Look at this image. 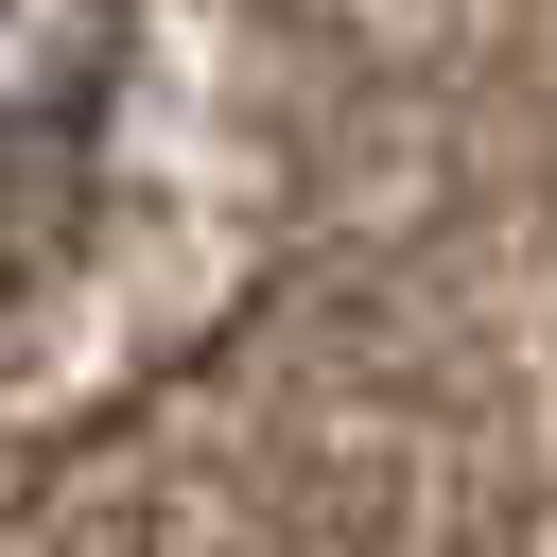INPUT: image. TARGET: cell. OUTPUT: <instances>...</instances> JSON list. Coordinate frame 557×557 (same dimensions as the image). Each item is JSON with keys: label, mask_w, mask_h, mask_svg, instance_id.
Masks as SVG:
<instances>
[{"label": "cell", "mask_w": 557, "mask_h": 557, "mask_svg": "<svg viewBox=\"0 0 557 557\" xmlns=\"http://www.w3.org/2000/svg\"><path fill=\"white\" fill-rule=\"evenodd\" d=\"M139 0H0V157H70L122 87Z\"/></svg>", "instance_id": "cell-1"}]
</instances>
